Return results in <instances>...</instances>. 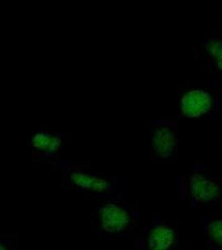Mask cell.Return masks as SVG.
Wrapping results in <instances>:
<instances>
[{
    "label": "cell",
    "mask_w": 222,
    "mask_h": 250,
    "mask_svg": "<svg viewBox=\"0 0 222 250\" xmlns=\"http://www.w3.org/2000/svg\"><path fill=\"white\" fill-rule=\"evenodd\" d=\"M177 145L174 132L168 127H159L151 137V145L155 153L163 159L171 156Z\"/></svg>",
    "instance_id": "4"
},
{
    "label": "cell",
    "mask_w": 222,
    "mask_h": 250,
    "mask_svg": "<svg viewBox=\"0 0 222 250\" xmlns=\"http://www.w3.org/2000/svg\"><path fill=\"white\" fill-rule=\"evenodd\" d=\"M0 250H8V248L3 245V243L0 242Z\"/></svg>",
    "instance_id": "10"
},
{
    "label": "cell",
    "mask_w": 222,
    "mask_h": 250,
    "mask_svg": "<svg viewBox=\"0 0 222 250\" xmlns=\"http://www.w3.org/2000/svg\"><path fill=\"white\" fill-rule=\"evenodd\" d=\"M213 106V98L203 89H191L185 92L179 100V108L183 115L196 119L208 114Z\"/></svg>",
    "instance_id": "1"
},
{
    "label": "cell",
    "mask_w": 222,
    "mask_h": 250,
    "mask_svg": "<svg viewBox=\"0 0 222 250\" xmlns=\"http://www.w3.org/2000/svg\"><path fill=\"white\" fill-rule=\"evenodd\" d=\"M189 185L191 196L199 202H211L221 194L219 185L200 173L193 174Z\"/></svg>",
    "instance_id": "3"
},
{
    "label": "cell",
    "mask_w": 222,
    "mask_h": 250,
    "mask_svg": "<svg viewBox=\"0 0 222 250\" xmlns=\"http://www.w3.org/2000/svg\"><path fill=\"white\" fill-rule=\"evenodd\" d=\"M205 50L213 59L217 68L222 72V40L218 39L209 40L205 44Z\"/></svg>",
    "instance_id": "8"
},
{
    "label": "cell",
    "mask_w": 222,
    "mask_h": 250,
    "mask_svg": "<svg viewBox=\"0 0 222 250\" xmlns=\"http://www.w3.org/2000/svg\"><path fill=\"white\" fill-rule=\"evenodd\" d=\"M176 234L171 227L164 225H156L149 233V250H168L174 244Z\"/></svg>",
    "instance_id": "5"
},
{
    "label": "cell",
    "mask_w": 222,
    "mask_h": 250,
    "mask_svg": "<svg viewBox=\"0 0 222 250\" xmlns=\"http://www.w3.org/2000/svg\"><path fill=\"white\" fill-rule=\"evenodd\" d=\"M208 233L217 245L222 247V219H217L208 225Z\"/></svg>",
    "instance_id": "9"
},
{
    "label": "cell",
    "mask_w": 222,
    "mask_h": 250,
    "mask_svg": "<svg viewBox=\"0 0 222 250\" xmlns=\"http://www.w3.org/2000/svg\"><path fill=\"white\" fill-rule=\"evenodd\" d=\"M62 144L63 141L60 136L43 131L35 133L31 138L33 148L44 154L57 153L62 147Z\"/></svg>",
    "instance_id": "7"
},
{
    "label": "cell",
    "mask_w": 222,
    "mask_h": 250,
    "mask_svg": "<svg viewBox=\"0 0 222 250\" xmlns=\"http://www.w3.org/2000/svg\"><path fill=\"white\" fill-rule=\"evenodd\" d=\"M70 180L75 186L94 193H104L110 188L108 180L83 172L72 173Z\"/></svg>",
    "instance_id": "6"
},
{
    "label": "cell",
    "mask_w": 222,
    "mask_h": 250,
    "mask_svg": "<svg viewBox=\"0 0 222 250\" xmlns=\"http://www.w3.org/2000/svg\"><path fill=\"white\" fill-rule=\"evenodd\" d=\"M100 226L110 233H118L126 229L131 222L128 212L116 204H106L99 212Z\"/></svg>",
    "instance_id": "2"
}]
</instances>
